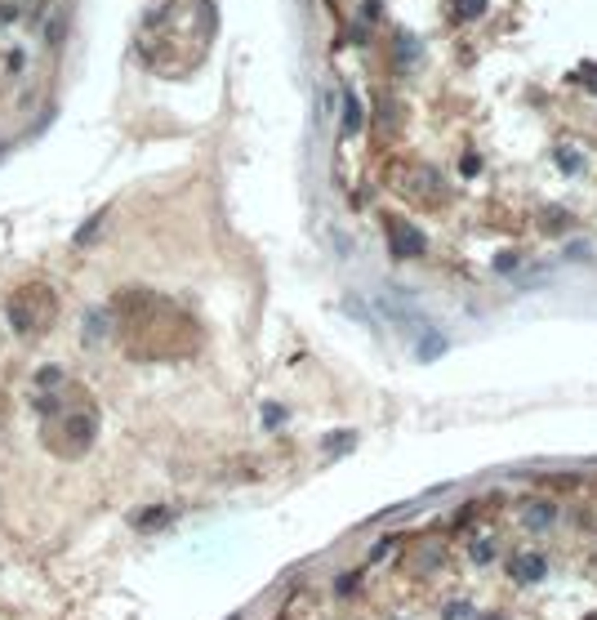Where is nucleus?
Returning <instances> with one entry per match:
<instances>
[{"label":"nucleus","instance_id":"obj_1","mask_svg":"<svg viewBox=\"0 0 597 620\" xmlns=\"http://www.w3.org/2000/svg\"><path fill=\"white\" fill-rule=\"evenodd\" d=\"M544 571H548L544 553H513V558H508V576H513L517 585H540Z\"/></svg>","mask_w":597,"mask_h":620},{"label":"nucleus","instance_id":"obj_2","mask_svg":"<svg viewBox=\"0 0 597 620\" xmlns=\"http://www.w3.org/2000/svg\"><path fill=\"white\" fill-rule=\"evenodd\" d=\"M388 237H393V254H423L428 241L415 223H401V219H388Z\"/></svg>","mask_w":597,"mask_h":620},{"label":"nucleus","instance_id":"obj_3","mask_svg":"<svg viewBox=\"0 0 597 620\" xmlns=\"http://www.w3.org/2000/svg\"><path fill=\"white\" fill-rule=\"evenodd\" d=\"M557 522V504L553 500H531L526 509H521V527L526 531H548Z\"/></svg>","mask_w":597,"mask_h":620},{"label":"nucleus","instance_id":"obj_4","mask_svg":"<svg viewBox=\"0 0 597 620\" xmlns=\"http://www.w3.org/2000/svg\"><path fill=\"white\" fill-rule=\"evenodd\" d=\"M357 130H361V99L344 94V135H357Z\"/></svg>","mask_w":597,"mask_h":620},{"label":"nucleus","instance_id":"obj_5","mask_svg":"<svg viewBox=\"0 0 597 620\" xmlns=\"http://www.w3.org/2000/svg\"><path fill=\"white\" fill-rule=\"evenodd\" d=\"M553 161L562 165L566 174H580V170H584V156H580L575 148H557V152H553Z\"/></svg>","mask_w":597,"mask_h":620},{"label":"nucleus","instance_id":"obj_6","mask_svg":"<svg viewBox=\"0 0 597 620\" xmlns=\"http://www.w3.org/2000/svg\"><path fill=\"white\" fill-rule=\"evenodd\" d=\"M472 558L486 567V563H495V540H472Z\"/></svg>","mask_w":597,"mask_h":620},{"label":"nucleus","instance_id":"obj_7","mask_svg":"<svg viewBox=\"0 0 597 620\" xmlns=\"http://www.w3.org/2000/svg\"><path fill=\"white\" fill-rule=\"evenodd\" d=\"M459 14H464V18H477V14H486V0H459Z\"/></svg>","mask_w":597,"mask_h":620},{"label":"nucleus","instance_id":"obj_8","mask_svg":"<svg viewBox=\"0 0 597 620\" xmlns=\"http://www.w3.org/2000/svg\"><path fill=\"white\" fill-rule=\"evenodd\" d=\"M397 54H401V58H415V54H419V45L410 41V36H401V41H397Z\"/></svg>","mask_w":597,"mask_h":620},{"label":"nucleus","instance_id":"obj_9","mask_svg":"<svg viewBox=\"0 0 597 620\" xmlns=\"http://www.w3.org/2000/svg\"><path fill=\"white\" fill-rule=\"evenodd\" d=\"M459 170H464V174H477V170H482V156L464 152V161H459Z\"/></svg>","mask_w":597,"mask_h":620},{"label":"nucleus","instance_id":"obj_10","mask_svg":"<svg viewBox=\"0 0 597 620\" xmlns=\"http://www.w3.org/2000/svg\"><path fill=\"white\" fill-rule=\"evenodd\" d=\"M580 81H584V90H589V94H597V67H584Z\"/></svg>","mask_w":597,"mask_h":620},{"label":"nucleus","instance_id":"obj_11","mask_svg":"<svg viewBox=\"0 0 597 620\" xmlns=\"http://www.w3.org/2000/svg\"><path fill=\"white\" fill-rule=\"evenodd\" d=\"M495 268H499V273H508V268H517V254H499V259H495Z\"/></svg>","mask_w":597,"mask_h":620},{"label":"nucleus","instance_id":"obj_12","mask_svg":"<svg viewBox=\"0 0 597 620\" xmlns=\"http://www.w3.org/2000/svg\"><path fill=\"white\" fill-rule=\"evenodd\" d=\"M477 620H504V616H477Z\"/></svg>","mask_w":597,"mask_h":620}]
</instances>
